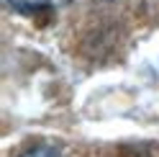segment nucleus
Here are the masks:
<instances>
[{
	"instance_id": "f257e3e1",
	"label": "nucleus",
	"mask_w": 159,
	"mask_h": 157,
	"mask_svg": "<svg viewBox=\"0 0 159 157\" xmlns=\"http://www.w3.org/2000/svg\"><path fill=\"white\" fill-rule=\"evenodd\" d=\"M5 3L18 13H39V11H49V8H62L69 0H5Z\"/></svg>"
},
{
	"instance_id": "f03ea898",
	"label": "nucleus",
	"mask_w": 159,
	"mask_h": 157,
	"mask_svg": "<svg viewBox=\"0 0 159 157\" xmlns=\"http://www.w3.org/2000/svg\"><path fill=\"white\" fill-rule=\"evenodd\" d=\"M21 157H62V155H59L54 147H34V150H28Z\"/></svg>"
}]
</instances>
